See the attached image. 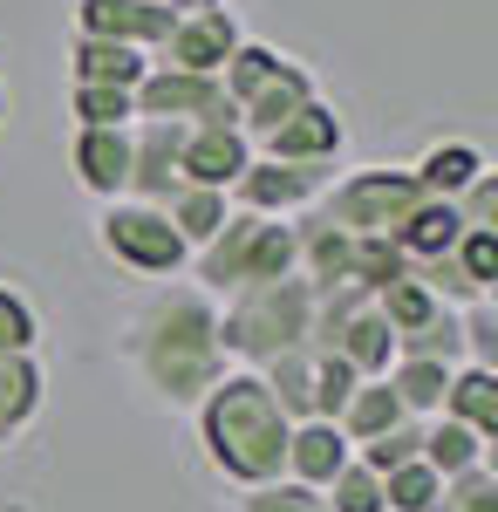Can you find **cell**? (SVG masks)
Instances as JSON below:
<instances>
[{
    "instance_id": "836d02e7",
    "label": "cell",
    "mask_w": 498,
    "mask_h": 512,
    "mask_svg": "<svg viewBox=\"0 0 498 512\" xmlns=\"http://www.w3.org/2000/svg\"><path fill=\"white\" fill-rule=\"evenodd\" d=\"M451 260L464 267V280H471L485 301L498 294V233H464L458 246H451Z\"/></svg>"
},
{
    "instance_id": "44dd1931",
    "label": "cell",
    "mask_w": 498,
    "mask_h": 512,
    "mask_svg": "<svg viewBox=\"0 0 498 512\" xmlns=\"http://www.w3.org/2000/svg\"><path fill=\"white\" fill-rule=\"evenodd\" d=\"M383 383L396 390V403H403V417H410V424H430V417H444V390H451V369H444V362L396 355Z\"/></svg>"
},
{
    "instance_id": "2e32d148",
    "label": "cell",
    "mask_w": 498,
    "mask_h": 512,
    "mask_svg": "<svg viewBox=\"0 0 498 512\" xmlns=\"http://www.w3.org/2000/svg\"><path fill=\"white\" fill-rule=\"evenodd\" d=\"M478 171H492V158H485L478 144H464V137H444V144H430V151L410 164L417 192L423 198H444V205H458V192L478 178Z\"/></svg>"
},
{
    "instance_id": "e575fe53",
    "label": "cell",
    "mask_w": 498,
    "mask_h": 512,
    "mask_svg": "<svg viewBox=\"0 0 498 512\" xmlns=\"http://www.w3.org/2000/svg\"><path fill=\"white\" fill-rule=\"evenodd\" d=\"M437 512H498V472L485 465V472H464L444 485V499H437Z\"/></svg>"
},
{
    "instance_id": "5bb4252c",
    "label": "cell",
    "mask_w": 498,
    "mask_h": 512,
    "mask_svg": "<svg viewBox=\"0 0 498 512\" xmlns=\"http://www.w3.org/2000/svg\"><path fill=\"white\" fill-rule=\"evenodd\" d=\"M69 164H76V185L89 198H123L130 185V130H76L69 137Z\"/></svg>"
},
{
    "instance_id": "7402d4cb",
    "label": "cell",
    "mask_w": 498,
    "mask_h": 512,
    "mask_svg": "<svg viewBox=\"0 0 498 512\" xmlns=\"http://www.w3.org/2000/svg\"><path fill=\"white\" fill-rule=\"evenodd\" d=\"M444 417L464 424V431H478L485 444L498 437V376L492 369H451V390H444Z\"/></svg>"
},
{
    "instance_id": "4fadbf2b",
    "label": "cell",
    "mask_w": 498,
    "mask_h": 512,
    "mask_svg": "<svg viewBox=\"0 0 498 512\" xmlns=\"http://www.w3.org/2000/svg\"><path fill=\"white\" fill-rule=\"evenodd\" d=\"M314 96H321V89H314V76H307L301 62H287V55H280V62H273V76L260 82L239 110H232V123H239V137H246V144H260V137H273V130L294 117V110H307Z\"/></svg>"
},
{
    "instance_id": "d4e9b609",
    "label": "cell",
    "mask_w": 498,
    "mask_h": 512,
    "mask_svg": "<svg viewBox=\"0 0 498 512\" xmlns=\"http://www.w3.org/2000/svg\"><path fill=\"white\" fill-rule=\"evenodd\" d=\"M164 219H171V233L185 239V246H212L219 239V226L232 219V205H226V192H205V185H185V192L164 205Z\"/></svg>"
},
{
    "instance_id": "d590c367",
    "label": "cell",
    "mask_w": 498,
    "mask_h": 512,
    "mask_svg": "<svg viewBox=\"0 0 498 512\" xmlns=\"http://www.w3.org/2000/svg\"><path fill=\"white\" fill-rule=\"evenodd\" d=\"M458 219L464 233H498V171H478L458 192Z\"/></svg>"
},
{
    "instance_id": "1f68e13d",
    "label": "cell",
    "mask_w": 498,
    "mask_h": 512,
    "mask_svg": "<svg viewBox=\"0 0 498 512\" xmlns=\"http://www.w3.org/2000/svg\"><path fill=\"white\" fill-rule=\"evenodd\" d=\"M232 512H328L321 492H307V485H287V478H273V485H253V492H239V506Z\"/></svg>"
},
{
    "instance_id": "9c48e42d",
    "label": "cell",
    "mask_w": 498,
    "mask_h": 512,
    "mask_svg": "<svg viewBox=\"0 0 498 512\" xmlns=\"http://www.w3.org/2000/svg\"><path fill=\"white\" fill-rule=\"evenodd\" d=\"M239 21H232V7H198V14H178L171 21V35L157 41L151 69H178V76H219L232 62V48H239Z\"/></svg>"
},
{
    "instance_id": "9a60e30c",
    "label": "cell",
    "mask_w": 498,
    "mask_h": 512,
    "mask_svg": "<svg viewBox=\"0 0 498 512\" xmlns=\"http://www.w3.org/2000/svg\"><path fill=\"white\" fill-rule=\"evenodd\" d=\"M348 458V437L335 431V424H321V417H307V424H294V437H287V485H307V492H328V478L342 472Z\"/></svg>"
},
{
    "instance_id": "d6986e66",
    "label": "cell",
    "mask_w": 498,
    "mask_h": 512,
    "mask_svg": "<svg viewBox=\"0 0 498 512\" xmlns=\"http://www.w3.org/2000/svg\"><path fill=\"white\" fill-rule=\"evenodd\" d=\"M423 465L451 485V478H464V472H485V465H492V444L478 431H464V424H451V417H430V424H423Z\"/></svg>"
},
{
    "instance_id": "8992f818",
    "label": "cell",
    "mask_w": 498,
    "mask_h": 512,
    "mask_svg": "<svg viewBox=\"0 0 498 512\" xmlns=\"http://www.w3.org/2000/svg\"><path fill=\"white\" fill-rule=\"evenodd\" d=\"M96 246L123 274H144V280H178L192 267V246L171 233V219L157 205H137V198H110L96 212Z\"/></svg>"
},
{
    "instance_id": "277c9868",
    "label": "cell",
    "mask_w": 498,
    "mask_h": 512,
    "mask_svg": "<svg viewBox=\"0 0 498 512\" xmlns=\"http://www.w3.org/2000/svg\"><path fill=\"white\" fill-rule=\"evenodd\" d=\"M267 280H294V219H253V212H232L212 246L192 253V287L226 301L246 287H267Z\"/></svg>"
},
{
    "instance_id": "8fae6325",
    "label": "cell",
    "mask_w": 498,
    "mask_h": 512,
    "mask_svg": "<svg viewBox=\"0 0 498 512\" xmlns=\"http://www.w3.org/2000/svg\"><path fill=\"white\" fill-rule=\"evenodd\" d=\"M178 14H164L151 0H76V35L82 41H116V48H137L157 55V41L171 35Z\"/></svg>"
},
{
    "instance_id": "f546056e",
    "label": "cell",
    "mask_w": 498,
    "mask_h": 512,
    "mask_svg": "<svg viewBox=\"0 0 498 512\" xmlns=\"http://www.w3.org/2000/svg\"><path fill=\"white\" fill-rule=\"evenodd\" d=\"M35 335H41V321L28 308V294L0 280V355H35Z\"/></svg>"
},
{
    "instance_id": "5b68a950",
    "label": "cell",
    "mask_w": 498,
    "mask_h": 512,
    "mask_svg": "<svg viewBox=\"0 0 498 512\" xmlns=\"http://www.w3.org/2000/svg\"><path fill=\"white\" fill-rule=\"evenodd\" d=\"M417 205H423V192H417L410 171H396V164H362V171L335 178L314 212H321L328 226H342L348 239H396Z\"/></svg>"
},
{
    "instance_id": "7a4b0ae2",
    "label": "cell",
    "mask_w": 498,
    "mask_h": 512,
    "mask_svg": "<svg viewBox=\"0 0 498 512\" xmlns=\"http://www.w3.org/2000/svg\"><path fill=\"white\" fill-rule=\"evenodd\" d=\"M287 437H294V424L280 417V403L253 369H226L219 390L198 403V444H205L212 472L232 478L239 492L273 485L287 472Z\"/></svg>"
},
{
    "instance_id": "83f0119b",
    "label": "cell",
    "mask_w": 498,
    "mask_h": 512,
    "mask_svg": "<svg viewBox=\"0 0 498 512\" xmlns=\"http://www.w3.org/2000/svg\"><path fill=\"white\" fill-rule=\"evenodd\" d=\"M321 499H328V512H383V478L348 458L342 472L328 478V492H321Z\"/></svg>"
},
{
    "instance_id": "603a6c76",
    "label": "cell",
    "mask_w": 498,
    "mask_h": 512,
    "mask_svg": "<svg viewBox=\"0 0 498 512\" xmlns=\"http://www.w3.org/2000/svg\"><path fill=\"white\" fill-rule=\"evenodd\" d=\"M35 417H41V362L35 355H0V444H14Z\"/></svg>"
},
{
    "instance_id": "d6a6232c",
    "label": "cell",
    "mask_w": 498,
    "mask_h": 512,
    "mask_svg": "<svg viewBox=\"0 0 498 512\" xmlns=\"http://www.w3.org/2000/svg\"><path fill=\"white\" fill-rule=\"evenodd\" d=\"M458 335H464V362L498 376V315H492V301L464 308V315H458Z\"/></svg>"
},
{
    "instance_id": "4316f807",
    "label": "cell",
    "mask_w": 498,
    "mask_h": 512,
    "mask_svg": "<svg viewBox=\"0 0 498 512\" xmlns=\"http://www.w3.org/2000/svg\"><path fill=\"white\" fill-rule=\"evenodd\" d=\"M69 117H76V130H130V89H82V82H69Z\"/></svg>"
},
{
    "instance_id": "7c38bea8",
    "label": "cell",
    "mask_w": 498,
    "mask_h": 512,
    "mask_svg": "<svg viewBox=\"0 0 498 512\" xmlns=\"http://www.w3.org/2000/svg\"><path fill=\"white\" fill-rule=\"evenodd\" d=\"M246 164H253V144L239 137V123H198V130H185V144H178L185 185H205V192H232V178Z\"/></svg>"
},
{
    "instance_id": "f1b7e54d",
    "label": "cell",
    "mask_w": 498,
    "mask_h": 512,
    "mask_svg": "<svg viewBox=\"0 0 498 512\" xmlns=\"http://www.w3.org/2000/svg\"><path fill=\"white\" fill-rule=\"evenodd\" d=\"M355 383H362V376L348 369L342 355H314V417H321V424H335V417H342V403L355 396Z\"/></svg>"
},
{
    "instance_id": "6da1fadb",
    "label": "cell",
    "mask_w": 498,
    "mask_h": 512,
    "mask_svg": "<svg viewBox=\"0 0 498 512\" xmlns=\"http://www.w3.org/2000/svg\"><path fill=\"white\" fill-rule=\"evenodd\" d=\"M123 362L164 410H198L219 390L226 355H219V301L198 294L192 280H164L137 315L123 321Z\"/></svg>"
},
{
    "instance_id": "cb8c5ba5",
    "label": "cell",
    "mask_w": 498,
    "mask_h": 512,
    "mask_svg": "<svg viewBox=\"0 0 498 512\" xmlns=\"http://www.w3.org/2000/svg\"><path fill=\"white\" fill-rule=\"evenodd\" d=\"M253 376L267 383V396L280 403V417H287V424H307V417H314V355H307V349L273 355V362H260Z\"/></svg>"
},
{
    "instance_id": "52a82bcc",
    "label": "cell",
    "mask_w": 498,
    "mask_h": 512,
    "mask_svg": "<svg viewBox=\"0 0 498 512\" xmlns=\"http://www.w3.org/2000/svg\"><path fill=\"white\" fill-rule=\"evenodd\" d=\"M335 185V171H321V164H267L253 158L239 178H232L226 205L232 212H253V219H301L321 205V192Z\"/></svg>"
},
{
    "instance_id": "8d00e7d4",
    "label": "cell",
    "mask_w": 498,
    "mask_h": 512,
    "mask_svg": "<svg viewBox=\"0 0 498 512\" xmlns=\"http://www.w3.org/2000/svg\"><path fill=\"white\" fill-rule=\"evenodd\" d=\"M151 7H164V14H198V7H226V0H151Z\"/></svg>"
},
{
    "instance_id": "4dcf8cb0",
    "label": "cell",
    "mask_w": 498,
    "mask_h": 512,
    "mask_svg": "<svg viewBox=\"0 0 498 512\" xmlns=\"http://www.w3.org/2000/svg\"><path fill=\"white\" fill-rule=\"evenodd\" d=\"M417 458H423V424H396L389 437H376V444L355 451V465H369L376 478L396 472V465H417Z\"/></svg>"
},
{
    "instance_id": "484cf974",
    "label": "cell",
    "mask_w": 498,
    "mask_h": 512,
    "mask_svg": "<svg viewBox=\"0 0 498 512\" xmlns=\"http://www.w3.org/2000/svg\"><path fill=\"white\" fill-rule=\"evenodd\" d=\"M437 499H444V478L430 472L423 458L383 472V512H437Z\"/></svg>"
},
{
    "instance_id": "e0dca14e",
    "label": "cell",
    "mask_w": 498,
    "mask_h": 512,
    "mask_svg": "<svg viewBox=\"0 0 498 512\" xmlns=\"http://www.w3.org/2000/svg\"><path fill=\"white\" fill-rule=\"evenodd\" d=\"M144 76H151V55H137V48L82 41V35L69 48V82H82V89H137Z\"/></svg>"
},
{
    "instance_id": "ffe728a7",
    "label": "cell",
    "mask_w": 498,
    "mask_h": 512,
    "mask_svg": "<svg viewBox=\"0 0 498 512\" xmlns=\"http://www.w3.org/2000/svg\"><path fill=\"white\" fill-rule=\"evenodd\" d=\"M458 239H464L458 205H444V198H423L417 212L403 219V233H396V253H403L410 267H423V260H444Z\"/></svg>"
},
{
    "instance_id": "30bf717a",
    "label": "cell",
    "mask_w": 498,
    "mask_h": 512,
    "mask_svg": "<svg viewBox=\"0 0 498 512\" xmlns=\"http://www.w3.org/2000/svg\"><path fill=\"white\" fill-rule=\"evenodd\" d=\"M342 144H348V123L335 117V103L314 96V103L294 110L273 137L253 144V158H267V164H321V171H335V164H342Z\"/></svg>"
},
{
    "instance_id": "ac0fdd59",
    "label": "cell",
    "mask_w": 498,
    "mask_h": 512,
    "mask_svg": "<svg viewBox=\"0 0 498 512\" xmlns=\"http://www.w3.org/2000/svg\"><path fill=\"white\" fill-rule=\"evenodd\" d=\"M396 424H410V417H403V403H396V390H389L383 376H376V383H355V396H348L342 417H335V431L348 437V451H362V444L389 437Z\"/></svg>"
},
{
    "instance_id": "74e56055",
    "label": "cell",
    "mask_w": 498,
    "mask_h": 512,
    "mask_svg": "<svg viewBox=\"0 0 498 512\" xmlns=\"http://www.w3.org/2000/svg\"><path fill=\"white\" fill-rule=\"evenodd\" d=\"M0 123H7V82H0Z\"/></svg>"
},
{
    "instance_id": "3957f363",
    "label": "cell",
    "mask_w": 498,
    "mask_h": 512,
    "mask_svg": "<svg viewBox=\"0 0 498 512\" xmlns=\"http://www.w3.org/2000/svg\"><path fill=\"white\" fill-rule=\"evenodd\" d=\"M307 321H314V287L301 274L226 294L219 301V355L239 369H260L287 349H307Z\"/></svg>"
},
{
    "instance_id": "ba28073f",
    "label": "cell",
    "mask_w": 498,
    "mask_h": 512,
    "mask_svg": "<svg viewBox=\"0 0 498 512\" xmlns=\"http://www.w3.org/2000/svg\"><path fill=\"white\" fill-rule=\"evenodd\" d=\"M130 117L137 123H178V130H198V123H232V103L219 76H178V69H151V76L130 89Z\"/></svg>"
}]
</instances>
